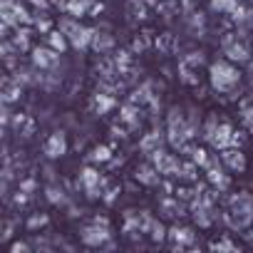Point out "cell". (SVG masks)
<instances>
[{
	"label": "cell",
	"instance_id": "6da1fadb",
	"mask_svg": "<svg viewBox=\"0 0 253 253\" xmlns=\"http://www.w3.org/2000/svg\"><path fill=\"white\" fill-rule=\"evenodd\" d=\"M241 80H243L241 67H238L236 62H231L228 57L213 60V62L209 65V84H211V89L218 92V94H231V92H236L238 84H241Z\"/></svg>",
	"mask_w": 253,
	"mask_h": 253
},
{
	"label": "cell",
	"instance_id": "7a4b0ae2",
	"mask_svg": "<svg viewBox=\"0 0 253 253\" xmlns=\"http://www.w3.org/2000/svg\"><path fill=\"white\" fill-rule=\"evenodd\" d=\"M149 159L154 162V167L162 171V176H169V179H176V174H179V169H181V154L176 157V154H171V152H167L164 147L162 149H157L154 154H149Z\"/></svg>",
	"mask_w": 253,
	"mask_h": 253
},
{
	"label": "cell",
	"instance_id": "3957f363",
	"mask_svg": "<svg viewBox=\"0 0 253 253\" xmlns=\"http://www.w3.org/2000/svg\"><path fill=\"white\" fill-rule=\"evenodd\" d=\"M112 238V228H107V226H99V223H87V226H82V231H80V241L84 243V246H89V248H102L107 241Z\"/></svg>",
	"mask_w": 253,
	"mask_h": 253
},
{
	"label": "cell",
	"instance_id": "277c9868",
	"mask_svg": "<svg viewBox=\"0 0 253 253\" xmlns=\"http://www.w3.org/2000/svg\"><path fill=\"white\" fill-rule=\"evenodd\" d=\"M67 149H70V144H67V134L62 132V129H57V132H52L47 139H45V144H42V154L47 157V159H62L65 154H67Z\"/></svg>",
	"mask_w": 253,
	"mask_h": 253
},
{
	"label": "cell",
	"instance_id": "5b68a950",
	"mask_svg": "<svg viewBox=\"0 0 253 253\" xmlns=\"http://www.w3.org/2000/svg\"><path fill=\"white\" fill-rule=\"evenodd\" d=\"M142 119H144V107H142V104L126 99V102L119 107V122L126 126V129H139Z\"/></svg>",
	"mask_w": 253,
	"mask_h": 253
},
{
	"label": "cell",
	"instance_id": "8992f818",
	"mask_svg": "<svg viewBox=\"0 0 253 253\" xmlns=\"http://www.w3.org/2000/svg\"><path fill=\"white\" fill-rule=\"evenodd\" d=\"M30 60H33V65L40 67V70H52V67L60 62V52L52 50L50 45H40V47H33V50H30Z\"/></svg>",
	"mask_w": 253,
	"mask_h": 253
},
{
	"label": "cell",
	"instance_id": "52a82bcc",
	"mask_svg": "<svg viewBox=\"0 0 253 253\" xmlns=\"http://www.w3.org/2000/svg\"><path fill=\"white\" fill-rule=\"evenodd\" d=\"M221 162H223V167H226L228 171H233V174H243L246 167H248L246 154H243L241 147H226V149H221Z\"/></svg>",
	"mask_w": 253,
	"mask_h": 253
},
{
	"label": "cell",
	"instance_id": "ba28073f",
	"mask_svg": "<svg viewBox=\"0 0 253 253\" xmlns=\"http://www.w3.org/2000/svg\"><path fill=\"white\" fill-rule=\"evenodd\" d=\"M134 179H137L142 186L154 189V186L162 184V171H159V169L154 167V162L149 159V162H144V164H139V167L134 169Z\"/></svg>",
	"mask_w": 253,
	"mask_h": 253
},
{
	"label": "cell",
	"instance_id": "9c48e42d",
	"mask_svg": "<svg viewBox=\"0 0 253 253\" xmlns=\"http://www.w3.org/2000/svg\"><path fill=\"white\" fill-rule=\"evenodd\" d=\"M164 142H167V129H159V126H154L152 132H147V134L139 139V152L149 157V154H154L157 149H162Z\"/></svg>",
	"mask_w": 253,
	"mask_h": 253
},
{
	"label": "cell",
	"instance_id": "30bf717a",
	"mask_svg": "<svg viewBox=\"0 0 253 253\" xmlns=\"http://www.w3.org/2000/svg\"><path fill=\"white\" fill-rule=\"evenodd\" d=\"M196 241V231L191 226H171L169 228V243L171 248H186V246H194Z\"/></svg>",
	"mask_w": 253,
	"mask_h": 253
},
{
	"label": "cell",
	"instance_id": "8fae6325",
	"mask_svg": "<svg viewBox=\"0 0 253 253\" xmlns=\"http://www.w3.org/2000/svg\"><path fill=\"white\" fill-rule=\"evenodd\" d=\"M94 35H97V28H87V25H82L72 38H70V45H72V50H77V52H87V50H92V42H94Z\"/></svg>",
	"mask_w": 253,
	"mask_h": 253
},
{
	"label": "cell",
	"instance_id": "7c38bea8",
	"mask_svg": "<svg viewBox=\"0 0 253 253\" xmlns=\"http://www.w3.org/2000/svg\"><path fill=\"white\" fill-rule=\"evenodd\" d=\"M89 107H92V112L94 114H107V112H112L114 107H117V99H114V94H109V92H94L92 94V99H89Z\"/></svg>",
	"mask_w": 253,
	"mask_h": 253
},
{
	"label": "cell",
	"instance_id": "4fadbf2b",
	"mask_svg": "<svg viewBox=\"0 0 253 253\" xmlns=\"http://www.w3.org/2000/svg\"><path fill=\"white\" fill-rule=\"evenodd\" d=\"M231 139H233V124H231V122H221V124H218V129H216V134L211 137L209 144H211L213 149L221 152V149L231 147Z\"/></svg>",
	"mask_w": 253,
	"mask_h": 253
},
{
	"label": "cell",
	"instance_id": "5bb4252c",
	"mask_svg": "<svg viewBox=\"0 0 253 253\" xmlns=\"http://www.w3.org/2000/svg\"><path fill=\"white\" fill-rule=\"evenodd\" d=\"M45 45H50V47H52V50H57L60 55H65V52L72 47V45H70V38H67L60 28H52V30L45 35Z\"/></svg>",
	"mask_w": 253,
	"mask_h": 253
},
{
	"label": "cell",
	"instance_id": "9a60e30c",
	"mask_svg": "<svg viewBox=\"0 0 253 253\" xmlns=\"http://www.w3.org/2000/svg\"><path fill=\"white\" fill-rule=\"evenodd\" d=\"M102 176L104 174H99V169H94V167H84V169H80V174H77V189H89V186H99L102 184Z\"/></svg>",
	"mask_w": 253,
	"mask_h": 253
},
{
	"label": "cell",
	"instance_id": "2e32d148",
	"mask_svg": "<svg viewBox=\"0 0 253 253\" xmlns=\"http://www.w3.org/2000/svg\"><path fill=\"white\" fill-rule=\"evenodd\" d=\"M199 164L196 162H191V159H184L181 162V169H179V174H176V181H181V184H196L199 181Z\"/></svg>",
	"mask_w": 253,
	"mask_h": 253
},
{
	"label": "cell",
	"instance_id": "e0dca14e",
	"mask_svg": "<svg viewBox=\"0 0 253 253\" xmlns=\"http://www.w3.org/2000/svg\"><path fill=\"white\" fill-rule=\"evenodd\" d=\"M20 99H23V84H18L13 77H5V82H3V102L15 104Z\"/></svg>",
	"mask_w": 253,
	"mask_h": 253
},
{
	"label": "cell",
	"instance_id": "ac0fdd59",
	"mask_svg": "<svg viewBox=\"0 0 253 253\" xmlns=\"http://www.w3.org/2000/svg\"><path fill=\"white\" fill-rule=\"evenodd\" d=\"M92 50H94V52H99V55L112 52V50H114V38H112L107 30H97L94 42H92Z\"/></svg>",
	"mask_w": 253,
	"mask_h": 253
},
{
	"label": "cell",
	"instance_id": "d6986e66",
	"mask_svg": "<svg viewBox=\"0 0 253 253\" xmlns=\"http://www.w3.org/2000/svg\"><path fill=\"white\" fill-rule=\"evenodd\" d=\"M45 196H47V201L55 204V206H65V204H67V191H65L62 184H57V181H50V184L45 186Z\"/></svg>",
	"mask_w": 253,
	"mask_h": 253
},
{
	"label": "cell",
	"instance_id": "ffe728a7",
	"mask_svg": "<svg viewBox=\"0 0 253 253\" xmlns=\"http://www.w3.org/2000/svg\"><path fill=\"white\" fill-rule=\"evenodd\" d=\"M221 122H223V119H218V112H209V114H206V119L201 122V137H204V142H211V137L216 134V129H218Z\"/></svg>",
	"mask_w": 253,
	"mask_h": 253
},
{
	"label": "cell",
	"instance_id": "44dd1931",
	"mask_svg": "<svg viewBox=\"0 0 253 253\" xmlns=\"http://www.w3.org/2000/svg\"><path fill=\"white\" fill-rule=\"evenodd\" d=\"M238 5V0H209V10L216 15H233Z\"/></svg>",
	"mask_w": 253,
	"mask_h": 253
},
{
	"label": "cell",
	"instance_id": "7402d4cb",
	"mask_svg": "<svg viewBox=\"0 0 253 253\" xmlns=\"http://www.w3.org/2000/svg\"><path fill=\"white\" fill-rule=\"evenodd\" d=\"M112 157H114L112 147H107V144H97V147H92V152H89V164H109Z\"/></svg>",
	"mask_w": 253,
	"mask_h": 253
},
{
	"label": "cell",
	"instance_id": "603a6c76",
	"mask_svg": "<svg viewBox=\"0 0 253 253\" xmlns=\"http://www.w3.org/2000/svg\"><path fill=\"white\" fill-rule=\"evenodd\" d=\"M154 45H157L159 52H167V55H171V52L179 47V42H176V38H174L171 33H162V35L154 40Z\"/></svg>",
	"mask_w": 253,
	"mask_h": 253
},
{
	"label": "cell",
	"instance_id": "cb8c5ba5",
	"mask_svg": "<svg viewBox=\"0 0 253 253\" xmlns=\"http://www.w3.org/2000/svg\"><path fill=\"white\" fill-rule=\"evenodd\" d=\"M57 28H60V30H62L67 38H72V35H75V33L82 28V23H80L77 18H72V15H67V13H65V15L57 20Z\"/></svg>",
	"mask_w": 253,
	"mask_h": 253
},
{
	"label": "cell",
	"instance_id": "d4e9b609",
	"mask_svg": "<svg viewBox=\"0 0 253 253\" xmlns=\"http://www.w3.org/2000/svg\"><path fill=\"white\" fill-rule=\"evenodd\" d=\"M147 236H149L154 243H164V241H169V228H167L162 221L154 218V223H152V228L147 231Z\"/></svg>",
	"mask_w": 253,
	"mask_h": 253
},
{
	"label": "cell",
	"instance_id": "484cf974",
	"mask_svg": "<svg viewBox=\"0 0 253 253\" xmlns=\"http://www.w3.org/2000/svg\"><path fill=\"white\" fill-rule=\"evenodd\" d=\"M179 80L189 87H196L199 84V75H196V67H189L184 62H179Z\"/></svg>",
	"mask_w": 253,
	"mask_h": 253
},
{
	"label": "cell",
	"instance_id": "4316f807",
	"mask_svg": "<svg viewBox=\"0 0 253 253\" xmlns=\"http://www.w3.org/2000/svg\"><path fill=\"white\" fill-rule=\"evenodd\" d=\"M47 223H50V216L42 213V211H35V213H30V218L25 221V228H28V231H40V228H45Z\"/></svg>",
	"mask_w": 253,
	"mask_h": 253
},
{
	"label": "cell",
	"instance_id": "83f0119b",
	"mask_svg": "<svg viewBox=\"0 0 253 253\" xmlns=\"http://www.w3.org/2000/svg\"><path fill=\"white\" fill-rule=\"evenodd\" d=\"M149 47H152V33H142V35H137V38L132 40V52H134V55L147 52Z\"/></svg>",
	"mask_w": 253,
	"mask_h": 253
},
{
	"label": "cell",
	"instance_id": "f1b7e54d",
	"mask_svg": "<svg viewBox=\"0 0 253 253\" xmlns=\"http://www.w3.org/2000/svg\"><path fill=\"white\" fill-rule=\"evenodd\" d=\"M33 25H35V30H38L40 35H47V33L52 30V20L47 18L45 10H40V15H35V23H33Z\"/></svg>",
	"mask_w": 253,
	"mask_h": 253
},
{
	"label": "cell",
	"instance_id": "f546056e",
	"mask_svg": "<svg viewBox=\"0 0 253 253\" xmlns=\"http://www.w3.org/2000/svg\"><path fill=\"white\" fill-rule=\"evenodd\" d=\"M241 124L246 126L248 132H253V104L251 102L241 104Z\"/></svg>",
	"mask_w": 253,
	"mask_h": 253
},
{
	"label": "cell",
	"instance_id": "4dcf8cb0",
	"mask_svg": "<svg viewBox=\"0 0 253 253\" xmlns=\"http://www.w3.org/2000/svg\"><path fill=\"white\" fill-rule=\"evenodd\" d=\"M179 62H184V65H189V67H196V70H199V67L206 62V57H204V52H201V50H194V52L184 55Z\"/></svg>",
	"mask_w": 253,
	"mask_h": 253
},
{
	"label": "cell",
	"instance_id": "1f68e13d",
	"mask_svg": "<svg viewBox=\"0 0 253 253\" xmlns=\"http://www.w3.org/2000/svg\"><path fill=\"white\" fill-rule=\"evenodd\" d=\"M189 159H191V162H196V164H199L201 169H206V164H209L211 154H209V152H206L204 147H196V149H194V154H191Z\"/></svg>",
	"mask_w": 253,
	"mask_h": 253
},
{
	"label": "cell",
	"instance_id": "d6a6232c",
	"mask_svg": "<svg viewBox=\"0 0 253 253\" xmlns=\"http://www.w3.org/2000/svg\"><path fill=\"white\" fill-rule=\"evenodd\" d=\"M211 251H238V246L231 238H221V241H213L211 243Z\"/></svg>",
	"mask_w": 253,
	"mask_h": 253
},
{
	"label": "cell",
	"instance_id": "836d02e7",
	"mask_svg": "<svg viewBox=\"0 0 253 253\" xmlns=\"http://www.w3.org/2000/svg\"><path fill=\"white\" fill-rule=\"evenodd\" d=\"M119 194H122V186H119V184H114V186H109V189L104 191V199H102V201H104L107 206H112V204L117 201V196H119Z\"/></svg>",
	"mask_w": 253,
	"mask_h": 253
},
{
	"label": "cell",
	"instance_id": "e575fe53",
	"mask_svg": "<svg viewBox=\"0 0 253 253\" xmlns=\"http://www.w3.org/2000/svg\"><path fill=\"white\" fill-rule=\"evenodd\" d=\"M246 134H248V129H246V126H243V129H233L231 147H241V149H243V144H246Z\"/></svg>",
	"mask_w": 253,
	"mask_h": 253
},
{
	"label": "cell",
	"instance_id": "d590c367",
	"mask_svg": "<svg viewBox=\"0 0 253 253\" xmlns=\"http://www.w3.org/2000/svg\"><path fill=\"white\" fill-rule=\"evenodd\" d=\"M18 189H23L25 194H30V196H33V194L38 191V181H35V179H23V181L18 184Z\"/></svg>",
	"mask_w": 253,
	"mask_h": 253
},
{
	"label": "cell",
	"instance_id": "8d00e7d4",
	"mask_svg": "<svg viewBox=\"0 0 253 253\" xmlns=\"http://www.w3.org/2000/svg\"><path fill=\"white\" fill-rule=\"evenodd\" d=\"M33 251V243H25V241H15L10 246V253H30Z\"/></svg>",
	"mask_w": 253,
	"mask_h": 253
},
{
	"label": "cell",
	"instance_id": "74e56055",
	"mask_svg": "<svg viewBox=\"0 0 253 253\" xmlns=\"http://www.w3.org/2000/svg\"><path fill=\"white\" fill-rule=\"evenodd\" d=\"M28 122V114L25 112H13V119H10V124L15 126V129H20V126Z\"/></svg>",
	"mask_w": 253,
	"mask_h": 253
},
{
	"label": "cell",
	"instance_id": "f35d334b",
	"mask_svg": "<svg viewBox=\"0 0 253 253\" xmlns=\"http://www.w3.org/2000/svg\"><path fill=\"white\" fill-rule=\"evenodd\" d=\"M13 233H15V221H8L5 228H3V233H0V241H10Z\"/></svg>",
	"mask_w": 253,
	"mask_h": 253
},
{
	"label": "cell",
	"instance_id": "ab89813d",
	"mask_svg": "<svg viewBox=\"0 0 253 253\" xmlns=\"http://www.w3.org/2000/svg\"><path fill=\"white\" fill-rule=\"evenodd\" d=\"M102 10H104V5L99 3V0H94V5H92V10H89V15H92V18H97V15H99Z\"/></svg>",
	"mask_w": 253,
	"mask_h": 253
},
{
	"label": "cell",
	"instance_id": "60d3db41",
	"mask_svg": "<svg viewBox=\"0 0 253 253\" xmlns=\"http://www.w3.org/2000/svg\"><path fill=\"white\" fill-rule=\"evenodd\" d=\"M92 221H94V223H99V226H107V228H112V223H109V218H107V216H99V213H97Z\"/></svg>",
	"mask_w": 253,
	"mask_h": 253
},
{
	"label": "cell",
	"instance_id": "b9f144b4",
	"mask_svg": "<svg viewBox=\"0 0 253 253\" xmlns=\"http://www.w3.org/2000/svg\"><path fill=\"white\" fill-rule=\"evenodd\" d=\"M50 3H52V8H60V10L65 13V8H67V3H70V0H50Z\"/></svg>",
	"mask_w": 253,
	"mask_h": 253
},
{
	"label": "cell",
	"instance_id": "7bdbcfd3",
	"mask_svg": "<svg viewBox=\"0 0 253 253\" xmlns=\"http://www.w3.org/2000/svg\"><path fill=\"white\" fill-rule=\"evenodd\" d=\"M70 216H72V218L82 216V209H77V206H70Z\"/></svg>",
	"mask_w": 253,
	"mask_h": 253
}]
</instances>
